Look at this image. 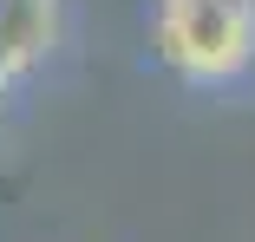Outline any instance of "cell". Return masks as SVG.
<instances>
[{
	"instance_id": "obj_2",
	"label": "cell",
	"mask_w": 255,
	"mask_h": 242,
	"mask_svg": "<svg viewBox=\"0 0 255 242\" xmlns=\"http://www.w3.org/2000/svg\"><path fill=\"white\" fill-rule=\"evenodd\" d=\"M0 33L13 39V53L33 66L53 46V0H0Z\"/></svg>"
},
{
	"instance_id": "obj_1",
	"label": "cell",
	"mask_w": 255,
	"mask_h": 242,
	"mask_svg": "<svg viewBox=\"0 0 255 242\" xmlns=\"http://www.w3.org/2000/svg\"><path fill=\"white\" fill-rule=\"evenodd\" d=\"M150 53L190 85L236 79L255 59V0H164Z\"/></svg>"
}]
</instances>
